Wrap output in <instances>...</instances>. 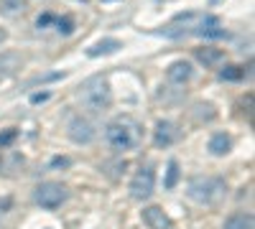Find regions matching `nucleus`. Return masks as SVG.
Returning <instances> with one entry per match:
<instances>
[{"instance_id": "5701e85b", "label": "nucleus", "mask_w": 255, "mask_h": 229, "mask_svg": "<svg viewBox=\"0 0 255 229\" xmlns=\"http://www.w3.org/2000/svg\"><path fill=\"white\" fill-rule=\"evenodd\" d=\"M5 38H8V31H5V28H0V44H5Z\"/></svg>"}, {"instance_id": "1a4fd4ad", "label": "nucleus", "mask_w": 255, "mask_h": 229, "mask_svg": "<svg viewBox=\"0 0 255 229\" xmlns=\"http://www.w3.org/2000/svg\"><path fill=\"white\" fill-rule=\"evenodd\" d=\"M194 33L202 36V38H225V36H227V31L222 28V23H220L217 15H204L199 23L194 26Z\"/></svg>"}, {"instance_id": "39448f33", "label": "nucleus", "mask_w": 255, "mask_h": 229, "mask_svg": "<svg viewBox=\"0 0 255 229\" xmlns=\"http://www.w3.org/2000/svg\"><path fill=\"white\" fill-rule=\"evenodd\" d=\"M153 186H156L153 165H140V171L133 176L130 186H128V191H130V199H135V201H145V199H151Z\"/></svg>"}, {"instance_id": "412c9836", "label": "nucleus", "mask_w": 255, "mask_h": 229, "mask_svg": "<svg viewBox=\"0 0 255 229\" xmlns=\"http://www.w3.org/2000/svg\"><path fill=\"white\" fill-rule=\"evenodd\" d=\"M240 107H243V115H248V120H253V94H245L240 99Z\"/></svg>"}, {"instance_id": "423d86ee", "label": "nucleus", "mask_w": 255, "mask_h": 229, "mask_svg": "<svg viewBox=\"0 0 255 229\" xmlns=\"http://www.w3.org/2000/svg\"><path fill=\"white\" fill-rule=\"evenodd\" d=\"M67 135L72 143L77 145H90L97 135V128H95V122L87 120V117H82V115H74L69 122H67Z\"/></svg>"}, {"instance_id": "f8f14e48", "label": "nucleus", "mask_w": 255, "mask_h": 229, "mask_svg": "<svg viewBox=\"0 0 255 229\" xmlns=\"http://www.w3.org/2000/svg\"><path fill=\"white\" fill-rule=\"evenodd\" d=\"M194 56H197L199 64H204L207 69H212V67H217V64H222V61H225V51H222V49H215V46L197 49Z\"/></svg>"}, {"instance_id": "9d476101", "label": "nucleus", "mask_w": 255, "mask_h": 229, "mask_svg": "<svg viewBox=\"0 0 255 229\" xmlns=\"http://www.w3.org/2000/svg\"><path fill=\"white\" fill-rule=\"evenodd\" d=\"M140 217H143V224L148 229H171V219H168V214L161 206H145L140 212Z\"/></svg>"}, {"instance_id": "aec40b11", "label": "nucleus", "mask_w": 255, "mask_h": 229, "mask_svg": "<svg viewBox=\"0 0 255 229\" xmlns=\"http://www.w3.org/2000/svg\"><path fill=\"white\" fill-rule=\"evenodd\" d=\"M51 23H54V26H56V31H59V33H64V36H69V33L74 31V20H72V18H59V15H54Z\"/></svg>"}, {"instance_id": "ddd939ff", "label": "nucleus", "mask_w": 255, "mask_h": 229, "mask_svg": "<svg viewBox=\"0 0 255 229\" xmlns=\"http://www.w3.org/2000/svg\"><path fill=\"white\" fill-rule=\"evenodd\" d=\"M20 67H23V59H20V54H15V51L0 54V79L13 76Z\"/></svg>"}, {"instance_id": "f03ea898", "label": "nucleus", "mask_w": 255, "mask_h": 229, "mask_svg": "<svg viewBox=\"0 0 255 229\" xmlns=\"http://www.w3.org/2000/svg\"><path fill=\"white\" fill-rule=\"evenodd\" d=\"M79 102L90 112H105L108 110L113 105V89H110L108 76L97 74V76L84 79L82 87H79Z\"/></svg>"}, {"instance_id": "dca6fc26", "label": "nucleus", "mask_w": 255, "mask_h": 229, "mask_svg": "<svg viewBox=\"0 0 255 229\" xmlns=\"http://www.w3.org/2000/svg\"><path fill=\"white\" fill-rule=\"evenodd\" d=\"M253 227H255V219L250 212H235L225 219L222 229H253Z\"/></svg>"}, {"instance_id": "4468645a", "label": "nucleus", "mask_w": 255, "mask_h": 229, "mask_svg": "<svg viewBox=\"0 0 255 229\" xmlns=\"http://www.w3.org/2000/svg\"><path fill=\"white\" fill-rule=\"evenodd\" d=\"M120 49H123V41H118V38H102V41H97V44H92V46L87 49V56L97 59V56L115 54V51H120Z\"/></svg>"}, {"instance_id": "b1692460", "label": "nucleus", "mask_w": 255, "mask_h": 229, "mask_svg": "<svg viewBox=\"0 0 255 229\" xmlns=\"http://www.w3.org/2000/svg\"><path fill=\"white\" fill-rule=\"evenodd\" d=\"M49 94H33V102H44Z\"/></svg>"}, {"instance_id": "6e6552de", "label": "nucleus", "mask_w": 255, "mask_h": 229, "mask_svg": "<svg viewBox=\"0 0 255 229\" xmlns=\"http://www.w3.org/2000/svg\"><path fill=\"white\" fill-rule=\"evenodd\" d=\"M197 26V15L194 13H184V15H179L176 20H171L166 28H163V36H168V38H181V36H186V33H191V28Z\"/></svg>"}, {"instance_id": "a211bd4d", "label": "nucleus", "mask_w": 255, "mask_h": 229, "mask_svg": "<svg viewBox=\"0 0 255 229\" xmlns=\"http://www.w3.org/2000/svg\"><path fill=\"white\" fill-rule=\"evenodd\" d=\"M243 76H245V69L235 67V64H227L225 69H220V79L222 81H240Z\"/></svg>"}, {"instance_id": "9b49d317", "label": "nucleus", "mask_w": 255, "mask_h": 229, "mask_svg": "<svg viewBox=\"0 0 255 229\" xmlns=\"http://www.w3.org/2000/svg\"><path fill=\"white\" fill-rule=\"evenodd\" d=\"M191 76H194V69H191V64H189V61H184V59L171 61L168 69H166V79L171 81V84H186Z\"/></svg>"}, {"instance_id": "f3484780", "label": "nucleus", "mask_w": 255, "mask_h": 229, "mask_svg": "<svg viewBox=\"0 0 255 229\" xmlns=\"http://www.w3.org/2000/svg\"><path fill=\"white\" fill-rule=\"evenodd\" d=\"M28 8L26 0H0V13L3 15H20Z\"/></svg>"}, {"instance_id": "0eeeda50", "label": "nucleus", "mask_w": 255, "mask_h": 229, "mask_svg": "<svg viewBox=\"0 0 255 229\" xmlns=\"http://www.w3.org/2000/svg\"><path fill=\"white\" fill-rule=\"evenodd\" d=\"M179 140V130L171 120H158L156 122V130H153V143L156 148H168Z\"/></svg>"}, {"instance_id": "f257e3e1", "label": "nucleus", "mask_w": 255, "mask_h": 229, "mask_svg": "<svg viewBox=\"0 0 255 229\" xmlns=\"http://www.w3.org/2000/svg\"><path fill=\"white\" fill-rule=\"evenodd\" d=\"M140 135H143L140 122L135 117H130V115H123V117L113 120L108 128H105V140H108V145L115 153L133 151L135 145L140 143Z\"/></svg>"}, {"instance_id": "4be33fe9", "label": "nucleus", "mask_w": 255, "mask_h": 229, "mask_svg": "<svg viewBox=\"0 0 255 229\" xmlns=\"http://www.w3.org/2000/svg\"><path fill=\"white\" fill-rule=\"evenodd\" d=\"M15 135H18V133H15L13 128H10V130H5L3 135H0V145H8V143H13V140H15Z\"/></svg>"}, {"instance_id": "7ed1b4c3", "label": "nucleus", "mask_w": 255, "mask_h": 229, "mask_svg": "<svg viewBox=\"0 0 255 229\" xmlns=\"http://www.w3.org/2000/svg\"><path fill=\"white\" fill-rule=\"evenodd\" d=\"M186 194L191 201H197L202 206H215L227 194V181L220 176H194L186 186Z\"/></svg>"}, {"instance_id": "2eb2a0df", "label": "nucleus", "mask_w": 255, "mask_h": 229, "mask_svg": "<svg viewBox=\"0 0 255 229\" xmlns=\"http://www.w3.org/2000/svg\"><path fill=\"white\" fill-rule=\"evenodd\" d=\"M207 148H209V153L212 155H227L230 153V148H232V138L227 135V133H215V135H212L209 138V145H207Z\"/></svg>"}, {"instance_id": "6ab92c4d", "label": "nucleus", "mask_w": 255, "mask_h": 229, "mask_svg": "<svg viewBox=\"0 0 255 229\" xmlns=\"http://www.w3.org/2000/svg\"><path fill=\"white\" fill-rule=\"evenodd\" d=\"M176 181H179V163L176 160H168V171H166V189H174L176 186Z\"/></svg>"}, {"instance_id": "20e7f679", "label": "nucleus", "mask_w": 255, "mask_h": 229, "mask_svg": "<svg viewBox=\"0 0 255 229\" xmlns=\"http://www.w3.org/2000/svg\"><path fill=\"white\" fill-rule=\"evenodd\" d=\"M67 199H69L67 186L56 183V181L41 183V186H36V191H33V201L41 206V209H56V206H61Z\"/></svg>"}]
</instances>
